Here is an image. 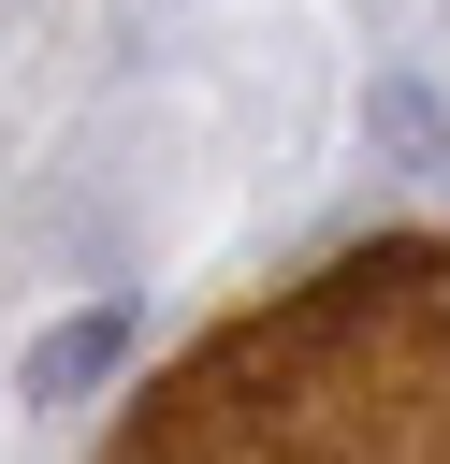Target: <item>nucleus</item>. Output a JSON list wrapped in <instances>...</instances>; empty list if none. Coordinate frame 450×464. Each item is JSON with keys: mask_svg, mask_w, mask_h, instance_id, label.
Wrapping results in <instances>:
<instances>
[{"mask_svg": "<svg viewBox=\"0 0 450 464\" xmlns=\"http://www.w3.org/2000/svg\"><path fill=\"white\" fill-rule=\"evenodd\" d=\"M102 464H450V232H392L203 334Z\"/></svg>", "mask_w": 450, "mask_h": 464, "instance_id": "f257e3e1", "label": "nucleus"}, {"mask_svg": "<svg viewBox=\"0 0 450 464\" xmlns=\"http://www.w3.org/2000/svg\"><path fill=\"white\" fill-rule=\"evenodd\" d=\"M131 334H145V304H73V319H44V334L15 348V406H87V392L131 362Z\"/></svg>", "mask_w": 450, "mask_h": 464, "instance_id": "f03ea898", "label": "nucleus"}, {"mask_svg": "<svg viewBox=\"0 0 450 464\" xmlns=\"http://www.w3.org/2000/svg\"><path fill=\"white\" fill-rule=\"evenodd\" d=\"M363 145H377V174H450V102H435L421 58H392L363 87Z\"/></svg>", "mask_w": 450, "mask_h": 464, "instance_id": "7ed1b4c3", "label": "nucleus"}]
</instances>
